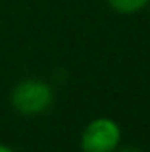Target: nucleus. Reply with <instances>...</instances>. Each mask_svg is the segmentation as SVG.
I'll return each mask as SVG.
<instances>
[{"label": "nucleus", "mask_w": 150, "mask_h": 152, "mask_svg": "<svg viewBox=\"0 0 150 152\" xmlns=\"http://www.w3.org/2000/svg\"><path fill=\"white\" fill-rule=\"evenodd\" d=\"M79 142L83 152H116L121 142V129L114 119L96 118L87 123Z\"/></svg>", "instance_id": "2"}, {"label": "nucleus", "mask_w": 150, "mask_h": 152, "mask_svg": "<svg viewBox=\"0 0 150 152\" xmlns=\"http://www.w3.org/2000/svg\"><path fill=\"white\" fill-rule=\"evenodd\" d=\"M108 4L117 14L131 15V14H139L141 10H144L150 4V0H108Z\"/></svg>", "instance_id": "3"}, {"label": "nucleus", "mask_w": 150, "mask_h": 152, "mask_svg": "<svg viewBox=\"0 0 150 152\" xmlns=\"http://www.w3.org/2000/svg\"><path fill=\"white\" fill-rule=\"evenodd\" d=\"M148 6H150V4H148Z\"/></svg>", "instance_id": "6"}, {"label": "nucleus", "mask_w": 150, "mask_h": 152, "mask_svg": "<svg viewBox=\"0 0 150 152\" xmlns=\"http://www.w3.org/2000/svg\"><path fill=\"white\" fill-rule=\"evenodd\" d=\"M0 152H15L12 146H8V145H4V142H0Z\"/></svg>", "instance_id": "5"}, {"label": "nucleus", "mask_w": 150, "mask_h": 152, "mask_svg": "<svg viewBox=\"0 0 150 152\" xmlns=\"http://www.w3.org/2000/svg\"><path fill=\"white\" fill-rule=\"evenodd\" d=\"M10 104L21 115H39L54 104V89L42 79H23L12 89Z\"/></svg>", "instance_id": "1"}, {"label": "nucleus", "mask_w": 150, "mask_h": 152, "mask_svg": "<svg viewBox=\"0 0 150 152\" xmlns=\"http://www.w3.org/2000/svg\"><path fill=\"white\" fill-rule=\"evenodd\" d=\"M116 152H143V150L137 148V146H123V148H119V146H117Z\"/></svg>", "instance_id": "4"}]
</instances>
